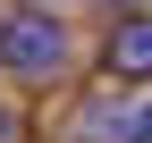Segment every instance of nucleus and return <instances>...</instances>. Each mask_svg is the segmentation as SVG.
Segmentation results:
<instances>
[{
    "label": "nucleus",
    "mask_w": 152,
    "mask_h": 143,
    "mask_svg": "<svg viewBox=\"0 0 152 143\" xmlns=\"http://www.w3.org/2000/svg\"><path fill=\"white\" fill-rule=\"evenodd\" d=\"M102 59H110V76H152V9H127L118 25H110Z\"/></svg>",
    "instance_id": "obj_2"
},
{
    "label": "nucleus",
    "mask_w": 152,
    "mask_h": 143,
    "mask_svg": "<svg viewBox=\"0 0 152 143\" xmlns=\"http://www.w3.org/2000/svg\"><path fill=\"white\" fill-rule=\"evenodd\" d=\"M0 143H9V110H0Z\"/></svg>",
    "instance_id": "obj_4"
},
{
    "label": "nucleus",
    "mask_w": 152,
    "mask_h": 143,
    "mask_svg": "<svg viewBox=\"0 0 152 143\" xmlns=\"http://www.w3.org/2000/svg\"><path fill=\"white\" fill-rule=\"evenodd\" d=\"M0 67L26 76V84H51L68 67V25L42 17V9H9V17H0Z\"/></svg>",
    "instance_id": "obj_1"
},
{
    "label": "nucleus",
    "mask_w": 152,
    "mask_h": 143,
    "mask_svg": "<svg viewBox=\"0 0 152 143\" xmlns=\"http://www.w3.org/2000/svg\"><path fill=\"white\" fill-rule=\"evenodd\" d=\"M102 135L110 143H152V101H135V118H118V126L102 118Z\"/></svg>",
    "instance_id": "obj_3"
}]
</instances>
